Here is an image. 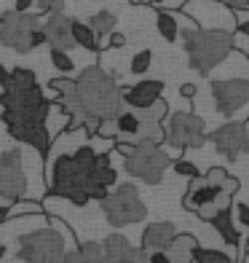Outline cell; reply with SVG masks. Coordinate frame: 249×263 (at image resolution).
Listing matches in <instances>:
<instances>
[{"label": "cell", "instance_id": "cell-1", "mask_svg": "<svg viewBox=\"0 0 249 263\" xmlns=\"http://www.w3.org/2000/svg\"><path fill=\"white\" fill-rule=\"evenodd\" d=\"M75 94L80 105V126H89L91 132L97 129L102 118H115L126 107L121 86L99 65L86 67L75 78Z\"/></svg>", "mask_w": 249, "mask_h": 263}, {"label": "cell", "instance_id": "cell-2", "mask_svg": "<svg viewBox=\"0 0 249 263\" xmlns=\"http://www.w3.org/2000/svg\"><path fill=\"white\" fill-rule=\"evenodd\" d=\"M97 170V151L91 145H78L75 153H62L51 170V194L67 199L75 207L89 204V188Z\"/></svg>", "mask_w": 249, "mask_h": 263}, {"label": "cell", "instance_id": "cell-3", "mask_svg": "<svg viewBox=\"0 0 249 263\" xmlns=\"http://www.w3.org/2000/svg\"><path fill=\"white\" fill-rule=\"evenodd\" d=\"M239 177H233L222 170V166H212L206 175H198L191 180L185 196H182V207L196 212L201 220H212L220 210L233 204V194L239 191Z\"/></svg>", "mask_w": 249, "mask_h": 263}, {"label": "cell", "instance_id": "cell-4", "mask_svg": "<svg viewBox=\"0 0 249 263\" xmlns=\"http://www.w3.org/2000/svg\"><path fill=\"white\" fill-rule=\"evenodd\" d=\"M180 35H182V46L188 54V67L196 70L198 76H209L217 65H222L228 59V54L236 46L233 32L222 27H206V30L188 27Z\"/></svg>", "mask_w": 249, "mask_h": 263}, {"label": "cell", "instance_id": "cell-5", "mask_svg": "<svg viewBox=\"0 0 249 263\" xmlns=\"http://www.w3.org/2000/svg\"><path fill=\"white\" fill-rule=\"evenodd\" d=\"M99 210L105 215V220H108L110 226H115V229L142 223L145 215H148V207H145V201H142L134 183L115 185L108 196L99 199Z\"/></svg>", "mask_w": 249, "mask_h": 263}, {"label": "cell", "instance_id": "cell-6", "mask_svg": "<svg viewBox=\"0 0 249 263\" xmlns=\"http://www.w3.org/2000/svg\"><path fill=\"white\" fill-rule=\"evenodd\" d=\"M65 236L54 229H38L19 239V260L25 263H65Z\"/></svg>", "mask_w": 249, "mask_h": 263}, {"label": "cell", "instance_id": "cell-7", "mask_svg": "<svg viewBox=\"0 0 249 263\" xmlns=\"http://www.w3.org/2000/svg\"><path fill=\"white\" fill-rule=\"evenodd\" d=\"M169 166L172 156L161 145H134V151L123 159V170L148 185H158Z\"/></svg>", "mask_w": 249, "mask_h": 263}, {"label": "cell", "instance_id": "cell-8", "mask_svg": "<svg viewBox=\"0 0 249 263\" xmlns=\"http://www.w3.org/2000/svg\"><path fill=\"white\" fill-rule=\"evenodd\" d=\"M43 27L40 14H19V11H3L0 14V43L19 54L32 51V35Z\"/></svg>", "mask_w": 249, "mask_h": 263}, {"label": "cell", "instance_id": "cell-9", "mask_svg": "<svg viewBox=\"0 0 249 263\" xmlns=\"http://www.w3.org/2000/svg\"><path fill=\"white\" fill-rule=\"evenodd\" d=\"M166 142L180 151H188V148H201L206 142V124L204 118L191 113V110H177L166 118Z\"/></svg>", "mask_w": 249, "mask_h": 263}, {"label": "cell", "instance_id": "cell-10", "mask_svg": "<svg viewBox=\"0 0 249 263\" xmlns=\"http://www.w3.org/2000/svg\"><path fill=\"white\" fill-rule=\"evenodd\" d=\"M3 124L8 129V135L14 137L16 142H25V145L35 148L46 156L51 148V137H49V129H46V121L40 118H32V116H22V113H11L3 110Z\"/></svg>", "mask_w": 249, "mask_h": 263}, {"label": "cell", "instance_id": "cell-11", "mask_svg": "<svg viewBox=\"0 0 249 263\" xmlns=\"http://www.w3.org/2000/svg\"><path fill=\"white\" fill-rule=\"evenodd\" d=\"M0 105H3V110L32 116V118H40V121H46V118H49V110H51V102L43 97L40 86L3 89V91H0Z\"/></svg>", "mask_w": 249, "mask_h": 263}, {"label": "cell", "instance_id": "cell-12", "mask_svg": "<svg viewBox=\"0 0 249 263\" xmlns=\"http://www.w3.org/2000/svg\"><path fill=\"white\" fill-rule=\"evenodd\" d=\"M27 191V177L22 166V151H6L0 156V199L6 204H16Z\"/></svg>", "mask_w": 249, "mask_h": 263}, {"label": "cell", "instance_id": "cell-13", "mask_svg": "<svg viewBox=\"0 0 249 263\" xmlns=\"http://www.w3.org/2000/svg\"><path fill=\"white\" fill-rule=\"evenodd\" d=\"M212 100H215L217 113L231 118L249 102V81L246 78H225V81H212Z\"/></svg>", "mask_w": 249, "mask_h": 263}, {"label": "cell", "instance_id": "cell-14", "mask_svg": "<svg viewBox=\"0 0 249 263\" xmlns=\"http://www.w3.org/2000/svg\"><path fill=\"white\" fill-rule=\"evenodd\" d=\"M206 140L215 142L217 153H222L228 161H236L244 153V145H246V124L244 121H228L217 126L212 135H206Z\"/></svg>", "mask_w": 249, "mask_h": 263}, {"label": "cell", "instance_id": "cell-15", "mask_svg": "<svg viewBox=\"0 0 249 263\" xmlns=\"http://www.w3.org/2000/svg\"><path fill=\"white\" fill-rule=\"evenodd\" d=\"M102 253L108 263H148V253L142 247H134L126 236L110 234L102 242Z\"/></svg>", "mask_w": 249, "mask_h": 263}, {"label": "cell", "instance_id": "cell-16", "mask_svg": "<svg viewBox=\"0 0 249 263\" xmlns=\"http://www.w3.org/2000/svg\"><path fill=\"white\" fill-rule=\"evenodd\" d=\"M46 43L51 49H62V51H70L75 46L73 41V16H67L65 11H56V14H49L46 16Z\"/></svg>", "mask_w": 249, "mask_h": 263}, {"label": "cell", "instance_id": "cell-17", "mask_svg": "<svg viewBox=\"0 0 249 263\" xmlns=\"http://www.w3.org/2000/svg\"><path fill=\"white\" fill-rule=\"evenodd\" d=\"M121 94H123V105H126V107H132V110H142V107H150L156 100H161V94H163V81L148 78V81L134 83L132 89L121 86Z\"/></svg>", "mask_w": 249, "mask_h": 263}, {"label": "cell", "instance_id": "cell-18", "mask_svg": "<svg viewBox=\"0 0 249 263\" xmlns=\"http://www.w3.org/2000/svg\"><path fill=\"white\" fill-rule=\"evenodd\" d=\"M177 236V229L174 223H166V220H158V223H148L145 231H142V242L139 247L145 253H156V250H166L172 245V239Z\"/></svg>", "mask_w": 249, "mask_h": 263}, {"label": "cell", "instance_id": "cell-19", "mask_svg": "<svg viewBox=\"0 0 249 263\" xmlns=\"http://www.w3.org/2000/svg\"><path fill=\"white\" fill-rule=\"evenodd\" d=\"M209 223L215 226V231L222 236V242L228 245V247H239V245H241V234L236 231V223H233V204L225 207V210H220Z\"/></svg>", "mask_w": 249, "mask_h": 263}, {"label": "cell", "instance_id": "cell-20", "mask_svg": "<svg viewBox=\"0 0 249 263\" xmlns=\"http://www.w3.org/2000/svg\"><path fill=\"white\" fill-rule=\"evenodd\" d=\"M198 247L193 234H177L172 239V245L166 247V255H169L172 263H196L193 260V250Z\"/></svg>", "mask_w": 249, "mask_h": 263}, {"label": "cell", "instance_id": "cell-21", "mask_svg": "<svg viewBox=\"0 0 249 263\" xmlns=\"http://www.w3.org/2000/svg\"><path fill=\"white\" fill-rule=\"evenodd\" d=\"M65 263H108L99 242H83L75 250L65 253Z\"/></svg>", "mask_w": 249, "mask_h": 263}, {"label": "cell", "instance_id": "cell-22", "mask_svg": "<svg viewBox=\"0 0 249 263\" xmlns=\"http://www.w3.org/2000/svg\"><path fill=\"white\" fill-rule=\"evenodd\" d=\"M139 116L137 110H132V107H123L121 113L115 116V129H118V140H132L137 132H139Z\"/></svg>", "mask_w": 249, "mask_h": 263}, {"label": "cell", "instance_id": "cell-23", "mask_svg": "<svg viewBox=\"0 0 249 263\" xmlns=\"http://www.w3.org/2000/svg\"><path fill=\"white\" fill-rule=\"evenodd\" d=\"M73 41H75V46H80V49H86L91 54L99 51V38L94 35V30L86 25V22L73 19Z\"/></svg>", "mask_w": 249, "mask_h": 263}, {"label": "cell", "instance_id": "cell-24", "mask_svg": "<svg viewBox=\"0 0 249 263\" xmlns=\"http://www.w3.org/2000/svg\"><path fill=\"white\" fill-rule=\"evenodd\" d=\"M115 25H118V16L113 11H97V14L89 19V27L94 30L97 38H108L110 32H115Z\"/></svg>", "mask_w": 249, "mask_h": 263}, {"label": "cell", "instance_id": "cell-25", "mask_svg": "<svg viewBox=\"0 0 249 263\" xmlns=\"http://www.w3.org/2000/svg\"><path fill=\"white\" fill-rule=\"evenodd\" d=\"M156 25H158V32L163 41L174 43L177 38H180V25H177V16L172 14V11H158L156 14Z\"/></svg>", "mask_w": 249, "mask_h": 263}, {"label": "cell", "instance_id": "cell-26", "mask_svg": "<svg viewBox=\"0 0 249 263\" xmlns=\"http://www.w3.org/2000/svg\"><path fill=\"white\" fill-rule=\"evenodd\" d=\"M30 86H38V78L30 67H14L8 70V83L3 89H30Z\"/></svg>", "mask_w": 249, "mask_h": 263}, {"label": "cell", "instance_id": "cell-27", "mask_svg": "<svg viewBox=\"0 0 249 263\" xmlns=\"http://www.w3.org/2000/svg\"><path fill=\"white\" fill-rule=\"evenodd\" d=\"M137 116L142 118V121H153V124H161L166 116H169V105L163 102V97L161 100H156L150 107H142V110H137Z\"/></svg>", "mask_w": 249, "mask_h": 263}, {"label": "cell", "instance_id": "cell-28", "mask_svg": "<svg viewBox=\"0 0 249 263\" xmlns=\"http://www.w3.org/2000/svg\"><path fill=\"white\" fill-rule=\"evenodd\" d=\"M193 260L196 263H236L233 258L220 253V250H206V247H196L193 250Z\"/></svg>", "mask_w": 249, "mask_h": 263}, {"label": "cell", "instance_id": "cell-29", "mask_svg": "<svg viewBox=\"0 0 249 263\" xmlns=\"http://www.w3.org/2000/svg\"><path fill=\"white\" fill-rule=\"evenodd\" d=\"M51 65H54L62 76H70V73L75 70V62H73V59H70V54L62 51V49H51Z\"/></svg>", "mask_w": 249, "mask_h": 263}, {"label": "cell", "instance_id": "cell-30", "mask_svg": "<svg viewBox=\"0 0 249 263\" xmlns=\"http://www.w3.org/2000/svg\"><path fill=\"white\" fill-rule=\"evenodd\" d=\"M150 65H153V51H150V49H142V51H137L134 59H132V73H134V76H145L148 70H150Z\"/></svg>", "mask_w": 249, "mask_h": 263}, {"label": "cell", "instance_id": "cell-31", "mask_svg": "<svg viewBox=\"0 0 249 263\" xmlns=\"http://www.w3.org/2000/svg\"><path fill=\"white\" fill-rule=\"evenodd\" d=\"M172 170H174L177 175H182V177H191V180L201 175V172H198V166H196L193 161H188V159H177V161L172 164Z\"/></svg>", "mask_w": 249, "mask_h": 263}, {"label": "cell", "instance_id": "cell-32", "mask_svg": "<svg viewBox=\"0 0 249 263\" xmlns=\"http://www.w3.org/2000/svg\"><path fill=\"white\" fill-rule=\"evenodd\" d=\"M35 8H38L40 16H49L56 11H65V0H35Z\"/></svg>", "mask_w": 249, "mask_h": 263}, {"label": "cell", "instance_id": "cell-33", "mask_svg": "<svg viewBox=\"0 0 249 263\" xmlns=\"http://www.w3.org/2000/svg\"><path fill=\"white\" fill-rule=\"evenodd\" d=\"M94 135L108 140V137H118V129H115V118H102V121L97 124V129H94Z\"/></svg>", "mask_w": 249, "mask_h": 263}, {"label": "cell", "instance_id": "cell-34", "mask_svg": "<svg viewBox=\"0 0 249 263\" xmlns=\"http://www.w3.org/2000/svg\"><path fill=\"white\" fill-rule=\"evenodd\" d=\"M236 220H239L244 229H249V204H244V201H236Z\"/></svg>", "mask_w": 249, "mask_h": 263}, {"label": "cell", "instance_id": "cell-35", "mask_svg": "<svg viewBox=\"0 0 249 263\" xmlns=\"http://www.w3.org/2000/svg\"><path fill=\"white\" fill-rule=\"evenodd\" d=\"M108 46L110 49H121V46H126V35L123 32H110L108 35Z\"/></svg>", "mask_w": 249, "mask_h": 263}, {"label": "cell", "instance_id": "cell-36", "mask_svg": "<svg viewBox=\"0 0 249 263\" xmlns=\"http://www.w3.org/2000/svg\"><path fill=\"white\" fill-rule=\"evenodd\" d=\"M148 263H172L166 250H156V253H148Z\"/></svg>", "mask_w": 249, "mask_h": 263}, {"label": "cell", "instance_id": "cell-37", "mask_svg": "<svg viewBox=\"0 0 249 263\" xmlns=\"http://www.w3.org/2000/svg\"><path fill=\"white\" fill-rule=\"evenodd\" d=\"M180 94H182L185 100H193L196 94H198V86H196V83H182V86H180Z\"/></svg>", "mask_w": 249, "mask_h": 263}, {"label": "cell", "instance_id": "cell-38", "mask_svg": "<svg viewBox=\"0 0 249 263\" xmlns=\"http://www.w3.org/2000/svg\"><path fill=\"white\" fill-rule=\"evenodd\" d=\"M32 6H35V0H14V11H19V14H30Z\"/></svg>", "mask_w": 249, "mask_h": 263}, {"label": "cell", "instance_id": "cell-39", "mask_svg": "<svg viewBox=\"0 0 249 263\" xmlns=\"http://www.w3.org/2000/svg\"><path fill=\"white\" fill-rule=\"evenodd\" d=\"M46 43V30L40 27V30H35V35H32V49H38V46H43Z\"/></svg>", "mask_w": 249, "mask_h": 263}, {"label": "cell", "instance_id": "cell-40", "mask_svg": "<svg viewBox=\"0 0 249 263\" xmlns=\"http://www.w3.org/2000/svg\"><path fill=\"white\" fill-rule=\"evenodd\" d=\"M231 8H239V11H244V8H249V0H225Z\"/></svg>", "mask_w": 249, "mask_h": 263}, {"label": "cell", "instance_id": "cell-41", "mask_svg": "<svg viewBox=\"0 0 249 263\" xmlns=\"http://www.w3.org/2000/svg\"><path fill=\"white\" fill-rule=\"evenodd\" d=\"M236 32L244 35V38H249V19L246 22H239V25H236Z\"/></svg>", "mask_w": 249, "mask_h": 263}, {"label": "cell", "instance_id": "cell-42", "mask_svg": "<svg viewBox=\"0 0 249 263\" xmlns=\"http://www.w3.org/2000/svg\"><path fill=\"white\" fill-rule=\"evenodd\" d=\"M11 218V207H6V204H0V226H3L6 220Z\"/></svg>", "mask_w": 249, "mask_h": 263}, {"label": "cell", "instance_id": "cell-43", "mask_svg": "<svg viewBox=\"0 0 249 263\" xmlns=\"http://www.w3.org/2000/svg\"><path fill=\"white\" fill-rule=\"evenodd\" d=\"M129 3H134V6H150L153 0H129Z\"/></svg>", "mask_w": 249, "mask_h": 263}, {"label": "cell", "instance_id": "cell-44", "mask_svg": "<svg viewBox=\"0 0 249 263\" xmlns=\"http://www.w3.org/2000/svg\"><path fill=\"white\" fill-rule=\"evenodd\" d=\"M6 258V245H0V260Z\"/></svg>", "mask_w": 249, "mask_h": 263}, {"label": "cell", "instance_id": "cell-45", "mask_svg": "<svg viewBox=\"0 0 249 263\" xmlns=\"http://www.w3.org/2000/svg\"><path fill=\"white\" fill-rule=\"evenodd\" d=\"M244 151L249 153V132H246V145H244Z\"/></svg>", "mask_w": 249, "mask_h": 263}, {"label": "cell", "instance_id": "cell-46", "mask_svg": "<svg viewBox=\"0 0 249 263\" xmlns=\"http://www.w3.org/2000/svg\"><path fill=\"white\" fill-rule=\"evenodd\" d=\"M153 3H158V0H153Z\"/></svg>", "mask_w": 249, "mask_h": 263}]
</instances>
